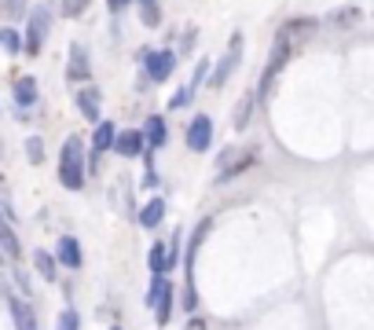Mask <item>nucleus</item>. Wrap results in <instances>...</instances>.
Returning <instances> with one entry per match:
<instances>
[{
	"mask_svg": "<svg viewBox=\"0 0 374 330\" xmlns=\"http://www.w3.org/2000/svg\"><path fill=\"white\" fill-rule=\"evenodd\" d=\"M59 180L67 191H81L85 187V143L81 136H70L62 143V158H59Z\"/></svg>",
	"mask_w": 374,
	"mask_h": 330,
	"instance_id": "f257e3e1",
	"label": "nucleus"
},
{
	"mask_svg": "<svg viewBox=\"0 0 374 330\" xmlns=\"http://www.w3.org/2000/svg\"><path fill=\"white\" fill-rule=\"evenodd\" d=\"M48 26H52V11H48L44 4L29 11V29H26V52L29 55H37L44 41H48Z\"/></svg>",
	"mask_w": 374,
	"mask_h": 330,
	"instance_id": "f03ea898",
	"label": "nucleus"
},
{
	"mask_svg": "<svg viewBox=\"0 0 374 330\" xmlns=\"http://www.w3.org/2000/svg\"><path fill=\"white\" fill-rule=\"evenodd\" d=\"M239 62H242V33H232V41H227V52H224L217 74H213V88H220L224 81L239 70Z\"/></svg>",
	"mask_w": 374,
	"mask_h": 330,
	"instance_id": "7ed1b4c3",
	"label": "nucleus"
},
{
	"mask_svg": "<svg viewBox=\"0 0 374 330\" xmlns=\"http://www.w3.org/2000/svg\"><path fill=\"white\" fill-rule=\"evenodd\" d=\"M316 29H319L316 19H290V22L279 26V33H275V37L286 41L290 48H294V44H301V41H312V37H316Z\"/></svg>",
	"mask_w": 374,
	"mask_h": 330,
	"instance_id": "20e7f679",
	"label": "nucleus"
},
{
	"mask_svg": "<svg viewBox=\"0 0 374 330\" xmlns=\"http://www.w3.org/2000/svg\"><path fill=\"white\" fill-rule=\"evenodd\" d=\"M143 62H147L151 81H169L176 74V55L173 52H143Z\"/></svg>",
	"mask_w": 374,
	"mask_h": 330,
	"instance_id": "39448f33",
	"label": "nucleus"
},
{
	"mask_svg": "<svg viewBox=\"0 0 374 330\" xmlns=\"http://www.w3.org/2000/svg\"><path fill=\"white\" fill-rule=\"evenodd\" d=\"M286 59H290V44L286 41H279L275 37V44H272V59H268V66H265V81H261V95H268V88H272V81L279 77V70L286 66Z\"/></svg>",
	"mask_w": 374,
	"mask_h": 330,
	"instance_id": "423d86ee",
	"label": "nucleus"
},
{
	"mask_svg": "<svg viewBox=\"0 0 374 330\" xmlns=\"http://www.w3.org/2000/svg\"><path fill=\"white\" fill-rule=\"evenodd\" d=\"M209 140H213V121H209L206 114H199V118L187 125V147L191 151H206Z\"/></svg>",
	"mask_w": 374,
	"mask_h": 330,
	"instance_id": "0eeeda50",
	"label": "nucleus"
},
{
	"mask_svg": "<svg viewBox=\"0 0 374 330\" xmlns=\"http://www.w3.org/2000/svg\"><path fill=\"white\" fill-rule=\"evenodd\" d=\"M147 264H151V272L154 275H166L173 264H176V239H173V246H166V242H154L151 246V257H147Z\"/></svg>",
	"mask_w": 374,
	"mask_h": 330,
	"instance_id": "6e6552de",
	"label": "nucleus"
},
{
	"mask_svg": "<svg viewBox=\"0 0 374 330\" xmlns=\"http://www.w3.org/2000/svg\"><path fill=\"white\" fill-rule=\"evenodd\" d=\"M235 161H220V176H235L242 169H250V165L257 161V147H246V151H232Z\"/></svg>",
	"mask_w": 374,
	"mask_h": 330,
	"instance_id": "1a4fd4ad",
	"label": "nucleus"
},
{
	"mask_svg": "<svg viewBox=\"0 0 374 330\" xmlns=\"http://www.w3.org/2000/svg\"><path fill=\"white\" fill-rule=\"evenodd\" d=\"M169 132H166V118H158V114H151L147 125H143V143L147 147H166Z\"/></svg>",
	"mask_w": 374,
	"mask_h": 330,
	"instance_id": "9d476101",
	"label": "nucleus"
},
{
	"mask_svg": "<svg viewBox=\"0 0 374 330\" xmlns=\"http://www.w3.org/2000/svg\"><path fill=\"white\" fill-rule=\"evenodd\" d=\"M11 319L19 330H37V316H34V308H29L22 297H11Z\"/></svg>",
	"mask_w": 374,
	"mask_h": 330,
	"instance_id": "9b49d317",
	"label": "nucleus"
},
{
	"mask_svg": "<svg viewBox=\"0 0 374 330\" xmlns=\"http://www.w3.org/2000/svg\"><path fill=\"white\" fill-rule=\"evenodd\" d=\"M0 257L4 260H19L22 257V246H19V239H15V231L4 224V217H0Z\"/></svg>",
	"mask_w": 374,
	"mask_h": 330,
	"instance_id": "f8f14e48",
	"label": "nucleus"
},
{
	"mask_svg": "<svg viewBox=\"0 0 374 330\" xmlns=\"http://www.w3.org/2000/svg\"><path fill=\"white\" fill-rule=\"evenodd\" d=\"M140 147H143V132L140 128H128V132H121V136H114V151L125 154V158H133Z\"/></svg>",
	"mask_w": 374,
	"mask_h": 330,
	"instance_id": "ddd939ff",
	"label": "nucleus"
},
{
	"mask_svg": "<svg viewBox=\"0 0 374 330\" xmlns=\"http://www.w3.org/2000/svg\"><path fill=\"white\" fill-rule=\"evenodd\" d=\"M67 77H70V81H85V77H88V55H85V48H81V44H70Z\"/></svg>",
	"mask_w": 374,
	"mask_h": 330,
	"instance_id": "4468645a",
	"label": "nucleus"
},
{
	"mask_svg": "<svg viewBox=\"0 0 374 330\" xmlns=\"http://www.w3.org/2000/svg\"><path fill=\"white\" fill-rule=\"evenodd\" d=\"M55 250H59V260L67 264V268H81V242L74 235H62Z\"/></svg>",
	"mask_w": 374,
	"mask_h": 330,
	"instance_id": "2eb2a0df",
	"label": "nucleus"
},
{
	"mask_svg": "<svg viewBox=\"0 0 374 330\" xmlns=\"http://www.w3.org/2000/svg\"><path fill=\"white\" fill-rule=\"evenodd\" d=\"M77 110L85 114L88 121H100V92H95V88H81L77 92Z\"/></svg>",
	"mask_w": 374,
	"mask_h": 330,
	"instance_id": "dca6fc26",
	"label": "nucleus"
},
{
	"mask_svg": "<svg viewBox=\"0 0 374 330\" xmlns=\"http://www.w3.org/2000/svg\"><path fill=\"white\" fill-rule=\"evenodd\" d=\"M161 217H166V202H161V198H151V202L140 209V217H136V220H140L143 227H158Z\"/></svg>",
	"mask_w": 374,
	"mask_h": 330,
	"instance_id": "f3484780",
	"label": "nucleus"
},
{
	"mask_svg": "<svg viewBox=\"0 0 374 330\" xmlns=\"http://www.w3.org/2000/svg\"><path fill=\"white\" fill-rule=\"evenodd\" d=\"M253 103H257V92L250 88V92H242V99H239V107H235V128L242 132V128H250V114H253Z\"/></svg>",
	"mask_w": 374,
	"mask_h": 330,
	"instance_id": "a211bd4d",
	"label": "nucleus"
},
{
	"mask_svg": "<svg viewBox=\"0 0 374 330\" xmlns=\"http://www.w3.org/2000/svg\"><path fill=\"white\" fill-rule=\"evenodd\" d=\"M15 103H19V107H34L37 103V81L34 77L15 81Z\"/></svg>",
	"mask_w": 374,
	"mask_h": 330,
	"instance_id": "6ab92c4d",
	"label": "nucleus"
},
{
	"mask_svg": "<svg viewBox=\"0 0 374 330\" xmlns=\"http://www.w3.org/2000/svg\"><path fill=\"white\" fill-rule=\"evenodd\" d=\"M114 136H118V128H114L110 121H100L92 132V147H95V154H103L107 147H114Z\"/></svg>",
	"mask_w": 374,
	"mask_h": 330,
	"instance_id": "aec40b11",
	"label": "nucleus"
},
{
	"mask_svg": "<svg viewBox=\"0 0 374 330\" xmlns=\"http://www.w3.org/2000/svg\"><path fill=\"white\" fill-rule=\"evenodd\" d=\"M154 305H158V326H166L173 316V286H166V293H161Z\"/></svg>",
	"mask_w": 374,
	"mask_h": 330,
	"instance_id": "412c9836",
	"label": "nucleus"
},
{
	"mask_svg": "<svg viewBox=\"0 0 374 330\" xmlns=\"http://www.w3.org/2000/svg\"><path fill=\"white\" fill-rule=\"evenodd\" d=\"M0 48L11 52V55H19V52H22V37H19L15 29H0Z\"/></svg>",
	"mask_w": 374,
	"mask_h": 330,
	"instance_id": "4be33fe9",
	"label": "nucleus"
},
{
	"mask_svg": "<svg viewBox=\"0 0 374 330\" xmlns=\"http://www.w3.org/2000/svg\"><path fill=\"white\" fill-rule=\"evenodd\" d=\"M34 264H37V272H41L44 279H55V260H52V253L37 250V253H34Z\"/></svg>",
	"mask_w": 374,
	"mask_h": 330,
	"instance_id": "5701e85b",
	"label": "nucleus"
},
{
	"mask_svg": "<svg viewBox=\"0 0 374 330\" xmlns=\"http://www.w3.org/2000/svg\"><path fill=\"white\" fill-rule=\"evenodd\" d=\"M140 11H143V26H158V22H161L154 0H140Z\"/></svg>",
	"mask_w": 374,
	"mask_h": 330,
	"instance_id": "b1692460",
	"label": "nucleus"
},
{
	"mask_svg": "<svg viewBox=\"0 0 374 330\" xmlns=\"http://www.w3.org/2000/svg\"><path fill=\"white\" fill-rule=\"evenodd\" d=\"M88 4L92 0H62V15H67V19H77V15L88 11Z\"/></svg>",
	"mask_w": 374,
	"mask_h": 330,
	"instance_id": "393cba45",
	"label": "nucleus"
},
{
	"mask_svg": "<svg viewBox=\"0 0 374 330\" xmlns=\"http://www.w3.org/2000/svg\"><path fill=\"white\" fill-rule=\"evenodd\" d=\"M334 22H338V26H356V22H360V11H356V8H341V11L334 15Z\"/></svg>",
	"mask_w": 374,
	"mask_h": 330,
	"instance_id": "a878e982",
	"label": "nucleus"
},
{
	"mask_svg": "<svg viewBox=\"0 0 374 330\" xmlns=\"http://www.w3.org/2000/svg\"><path fill=\"white\" fill-rule=\"evenodd\" d=\"M26 151H29V161H34V165H41L44 161V143L34 136V140H26Z\"/></svg>",
	"mask_w": 374,
	"mask_h": 330,
	"instance_id": "bb28decb",
	"label": "nucleus"
},
{
	"mask_svg": "<svg viewBox=\"0 0 374 330\" xmlns=\"http://www.w3.org/2000/svg\"><path fill=\"white\" fill-rule=\"evenodd\" d=\"M0 8H4V15H8V19H22V8H26V0H4V4H0Z\"/></svg>",
	"mask_w": 374,
	"mask_h": 330,
	"instance_id": "cd10ccee",
	"label": "nucleus"
},
{
	"mask_svg": "<svg viewBox=\"0 0 374 330\" xmlns=\"http://www.w3.org/2000/svg\"><path fill=\"white\" fill-rule=\"evenodd\" d=\"M59 330H77V312H62V316H59Z\"/></svg>",
	"mask_w": 374,
	"mask_h": 330,
	"instance_id": "c85d7f7f",
	"label": "nucleus"
},
{
	"mask_svg": "<svg viewBox=\"0 0 374 330\" xmlns=\"http://www.w3.org/2000/svg\"><path fill=\"white\" fill-rule=\"evenodd\" d=\"M125 4H128V0H107V8H110V11H121Z\"/></svg>",
	"mask_w": 374,
	"mask_h": 330,
	"instance_id": "c756f323",
	"label": "nucleus"
},
{
	"mask_svg": "<svg viewBox=\"0 0 374 330\" xmlns=\"http://www.w3.org/2000/svg\"><path fill=\"white\" fill-rule=\"evenodd\" d=\"M184 330H206V319H191Z\"/></svg>",
	"mask_w": 374,
	"mask_h": 330,
	"instance_id": "7c9ffc66",
	"label": "nucleus"
},
{
	"mask_svg": "<svg viewBox=\"0 0 374 330\" xmlns=\"http://www.w3.org/2000/svg\"><path fill=\"white\" fill-rule=\"evenodd\" d=\"M114 330H118V326H114Z\"/></svg>",
	"mask_w": 374,
	"mask_h": 330,
	"instance_id": "2f4dec72",
	"label": "nucleus"
}]
</instances>
